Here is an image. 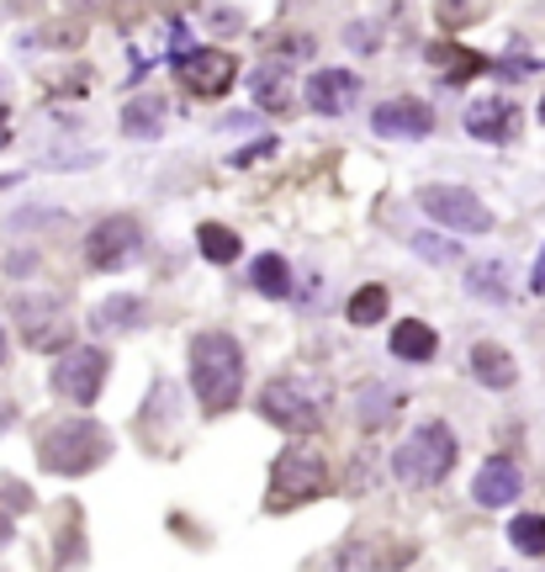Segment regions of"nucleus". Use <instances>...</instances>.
<instances>
[{
  "label": "nucleus",
  "instance_id": "nucleus-7",
  "mask_svg": "<svg viewBox=\"0 0 545 572\" xmlns=\"http://www.w3.org/2000/svg\"><path fill=\"white\" fill-rule=\"evenodd\" d=\"M419 207H424L440 228H451V234H487V228H493V213H487L466 186H424L419 191Z\"/></svg>",
  "mask_w": 545,
  "mask_h": 572
},
{
  "label": "nucleus",
  "instance_id": "nucleus-30",
  "mask_svg": "<svg viewBox=\"0 0 545 572\" xmlns=\"http://www.w3.org/2000/svg\"><path fill=\"white\" fill-rule=\"evenodd\" d=\"M350 48H356V53H371V48H377V38H371L366 27H350Z\"/></svg>",
  "mask_w": 545,
  "mask_h": 572
},
{
  "label": "nucleus",
  "instance_id": "nucleus-32",
  "mask_svg": "<svg viewBox=\"0 0 545 572\" xmlns=\"http://www.w3.org/2000/svg\"><path fill=\"white\" fill-rule=\"evenodd\" d=\"M11 143V127H6V106H0V149Z\"/></svg>",
  "mask_w": 545,
  "mask_h": 572
},
{
  "label": "nucleus",
  "instance_id": "nucleus-1",
  "mask_svg": "<svg viewBox=\"0 0 545 572\" xmlns=\"http://www.w3.org/2000/svg\"><path fill=\"white\" fill-rule=\"evenodd\" d=\"M238 387H244V350H238L228 334H196L191 339V392L207 413H228L238 404Z\"/></svg>",
  "mask_w": 545,
  "mask_h": 572
},
{
  "label": "nucleus",
  "instance_id": "nucleus-34",
  "mask_svg": "<svg viewBox=\"0 0 545 572\" xmlns=\"http://www.w3.org/2000/svg\"><path fill=\"white\" fill-rule=\"evenodd\" d=\"M6 186H17V175H0V191H6Z\"/></svg>",
  "mask_w": 545,
  "mask_h": 572
},
{
  "label": "nucleus",
  "instance_id": "nucleus-14",
  "mask_svg": "<svg viewBox=\"0 0 545 572\" xmlns=\"http://www.w3.org/2000/svg\"><path fill=\"white\" fill-rule=\"evenodd\" d=\"M520 488H524V477L514 461H503V456H493L482 472H476L472 482V499L482 503V509H503V503H514L520 499Z\"/></svg>",
  "mask_w": 545,
  "mask_h": 572
},
{
  "label": "nucleus",
  "instance_id": "nucleus-12",
  "mask_svg": "<svg viewBox=\"0 0 545 572\" xmlns=\"http://www.w3.org/2000/svg\"><path fill=\"white\" fill-rule=\"evenodd\" d=\"M466 133L482 143H508L520 133V106L503 101V95H482V101L466 106Z\"/></svg>",
  "mask_w": 545,
  "mask_h": 572
},
{
  "label": "nucleus",
  "instance_id": "nucleus-33",
  "mask_svg": "<svg viewBox=\"0 0 545 572\" xmlns=\"http://www.w3.org/2000/svg\"><path fill=\"white\" fill-rule=\"evenodd\" d=\"M6 356H11V345H6V329H0V366H6Z\"/></svg>",
  "mask_w": 545,
  "mask_h": 572
},
{
  "label": "nucleus",
  "instance_id": "nucleus-17",
  "mask_svg": "<svg viewBox=\"0 0 545 572\" xmlns=\"http://www.w3.org/2000/svg\"><path fill=\"white\" fill-rule=\"evenodd\" d=\"M434 350H440V339H434L424 318H403L392 329V356L398 360H434Z\"/></svg>",
  "mask_w": 545,
  "mask_h": 572
},
{
  "label": "nucleus",
  "instance_id": "nucleus-20",
  "mask_svg": "<svg viewBox=\"0 0 545 572\" xmlns=\"http://www.w3.org/2000/svg\"><path fill=\"white\" fill-rule=\"evenodd\" d=\"M429 59L451 70V74H445V85H466V74L487 70V59H482V53H466V48H455V43H434V48H429Z\"/></svg>",
  "mask_w": 545,
  "mask_h": 572
},
{
  "label": "nucleus",
  "instance_id": "nucleus-13",
  "mask_svg": "<svg viewBox=\"0 0 545 572\" xmlns=\"http://www.w3.org/2000/svg\"><path fill=\"white\" fill-rule=\"evenodd\" d=\"M360 95V80L350 70H318L308 80V106L312 112H323V118H339V112H350Z\"/></svg>",
  "mask_w": 545,
  "mask_h": 572
},
{
  "label": "nucleus",
  "instance_id": "nucleus-22",
  "mask_svg": "<svg viewBox=\"0 0 545 572\" xmlns=\"http://www.w3.org/2000/svg\"><path fill=\"white\" fill-rule=\"evenodd\" d=\"M196 244H202V255H207L213 265L238 261V249H244V244H238V234H234V228H223V223H202V228H196Z\"/></svg>",
  "mask_w": 545,
  "mask_h": 572
},
{
  "label": "nucleus",
  "instance_id": "nucleus-27",
  "mask_svg": "<svg viewBox=\"0 0 545 572\" xmlns=\"http://www.w3.org/2000/svg\"><path fill=\"white\" fill-rule=\"evenodd\" d=\"M482 17V6H440V22L455 27V22H476Z\"/></svg>",
  "mask_w": 545,
  "mask_h": 572
},
{
  "label": "nucleus",
  "instance_id": "nucleus-18",
  "mask_svg": "<svg viewBox=\"0 0 545 572\" xmlns=\"http://www.w3.org/2000/svg\"><path fill=\"white\" fill-rule=\"evenodd\" d=\"M466 292L482 297V303H508L514 292H508V261H476L466 270Z\"/></svg>",
  "mask_w": 545,
  "mask_h": 572
},
{
  "label": "nucleus",
  "instance_id": "nucleus-26",
  "mask_svg": "<svg viewBox=\"0 0 545 572\" xmlns=\"http://www.w3.org/2000/svg\"><path fill=\"white\" fill-rule=\"evenodd\" d=\"M408 244L419 249V261H429V265H451V261H461V244L455 238H440V234H408Z\"/></svg>",
  "mask_w": 545,
  "mask_h": 572
},
{
  "label": "nucleus",
  "instance_id": "nucleus-11",
  "mask_svg": "<svg viewBox=\"0 0 545 572\" xmlns=\"http://www.w3.org/2000/svg\"><path fill=\"white\" fill-rule=\"evenodd\" d=\"M181 74L196 95H223L238 80V59L228 48H196L191 59H181Z\"/></svg>",
  "mask_w": 545,
  "mask_h": 572
},
{
  "label": "nucleus",
  "instance_id": "nucleus-21",
  "mask_svg": "<svg viewBox=\"0 0 545 572\" xmlns=\"http://www.w3.org/2000/svg\"><path fill=\"white\" fill-rule=\"evenodd\" d=\"M160 118H165V101H160V95H138V101H127L122 127H127L133 139H154V133H160Z\"/></svg>",
  "mask_w": 545,
  "mask_h": 572
},
{
  "label": "nucleus",
  "instance_id": "nucleus-8",
  "mask_svg": "<svg viewBox=\"0 0 545 572\" xmlns=\"http://www.w3.org/2000/svg\"><path fill=\"white\" fill-rule=\"evenodd\" d=\"M138 249H143V228H138V217H127V213L95 223L91 238H85V261H91L95 270H122Z\"/></svg>",
  "mask_w": 545,
  "mask_h": 572
},
{
  "label": "nucleus",
  "instance_id": "nucleus-19",
  "mask_svg": "<svg viewBox=\"0 0 545 572\" xmlns=\"http://www.w3.org/2000/svg\"><path fill=\"white\" fill-rule=\"evenodd\" d=\"M143 318H148V308H143L138 297H112V303H101V308L91 313L95 334H127V329H143Z\"/></svg>",
  "mask_w": 545,
  "mask_h": 572
},
{
  "label": "nucleus",
  "instance_id": "nucleus-9",
  "mask_svg": "<svg viewBox=\"0 0 545 572\" xmlns=\"http://www.w3.org/2000/svg\"><path fill=\"white\" fill-rule=\"evenodd\" d=\"M17 324H22V339L32 350H53V345H64V334H70V308L59 303V297H17Z\"/></svg>",
  "mask_w": 545,
  "mask_h": 572
},
{
  "label": "nucleus",
  "instance_id": "nucleus-25",
  "mask_svg": "<svg viewBox=\"0 0 545 572\" xmlns=\"http://www.w3.org/2000/svg\"><path fill=\"white\" fill-rule=\"evenodd\" d=\"M508 541H514L524 556H545V514H520V520H508Z\"/></svg>",
  "mask_w": 545,
  "mask_h": 572
},
{
  "label": "nucleus",
  "instance_id": "nucleus-35",
  "mask_svg": "<svg viewBox=\"0 0 545 572\" xmlns=\"http://www.w3.org/2000/svg\"><path fill=\"white\" fill-rule=\"evenodd\" d=\"M541 122H545V101H541Z\"/></svg>",
  "mask_w": 545,
  "mask_h": 572
},
{
  "label": "nucleus",
  "instance_id": "nucleus-6",
  "mask_svg": "<svg viewBox=\"0 0 545 572\" xmlns=\"http://www.w3.org/2000/svg\"><path fill=\"white\" fill-rule=\"evenodd\" d=\"M260 413L270 419V425L308 435V429H318V419H323V404H318V387L286 377V381H270V387L260 392Z\"/></svg>",
  "mask_w": 545,
  "mask_h": 572
},
{
  "label": "nucleus",
  "instance_id": "nucleus-5",
  "mask_svg": "<svg viewBox=\"0 0 545 572\" xmlns=\"http://www.w3.org/2000/svg\"><path fill=\"white\" fill-rule=\"evenodd\" d=\"M101 387H106V350L74 345V350L59 356V366H53V392H59V398L91 408L95 398H101Z\"/></svg>",
  "mask_w": 545,
  "mask_h": 572
},
{
  "label": "nucleus",
  "instance_id": "nucleus-2",
  "mask_svg": "<svg viewBox=\"0 0 545 572\" xmlns=\"http://www.w3.org/2000/svg\"><path fill=\"white\" fill-rule=\"evenodd\" d=\"M451 467H455V435L440 419H424L419 429H408V440L392 451V472L408 488H434V482L451 477Z\"/></svg>",
  "mask_w": 545,
  "mask_h": 572
},
{
  "label": "nucleus",
  "instance_id": "nucleus-24",
  "mask_svg": "<svg viewBox=\"0 0 545 572\" xmlns=\"http://www.w3.org/2000/svg\"><path fill=\"white\" fill-rule=\"evenodd\" d=\"M350 324H360V329H366V324H381V318H387V286H360L356 297H350Z\"/></svg>",
  "mask_w": 545,
  "mask_h": 572
},
{
  "label": "nucleus",
  "instance_id": "nucleus-10",
  "mask_svg": "<svg viewBox=\"0 0 545 572\" xmlns=\"http://www.w3.org/2000/svg\"><path fill=\"white\" fill-rule=\"evenodd\" d=\"M371 127H377V139H429L434 112L424 101H413V95H398V101H381L371 112Z\"/></svg>",
  "mask_w": 545,
  "mask_h": 572
},
{
  "label": "nucleus",
  "instance_id": "nucleus-15",
  "mask_svg": "<svg viewBox=\"0 0 545 572\" xmlns=\"http://www.w3.org/2000/svg\"><path fill=\"white\" fill-rule=\"evenodd\" d=\"M472 371L482 387H493V392H508L514 381H520V366H514V356L503 350V345H493V339H482V345H472Z\"/></svg>",
  "mask_w": 545,
  "mask_h": 572
},
{
  "label": "nucleus",
  "instance_id": "nucleus-16",
  "mask_svg": "<svg viewBox=\"0 0 545 572\" xmlns=\"http://www.w3.org/2000/svg\"><path fill=\"white\" fill-rule=\"evenodd\" d=\"M249 95L260 101V112H270V118L291 112V85H286V70H276V64H260L249 74Z\"/></svg>",
  "mask_w": 545,
  "mask_h": 572
},
{
  "label": "nucleus",
  "instance_id": "nucleus-28",
  "mask_svg": "<svg viewBox=\"0 0 545 572\" xmlns=\"http://www.w3.org/2000/svg\"><path fill=\"white\" fill-rule=\"evenodd\" d=\"M265 154H276V139H260V143H249V149H238L234 165H255V160H265Z\"/></svg>",
  "mask_w": 545,
  "mask_h": 572
},
{
  "label": "nucleus",
  "instance_id": "nucleus-4",
  "mask_svg": "<svg viewBox=\"0 0 545 572\" xmlns=\"http://www.w3.org/2000/svg\"><path fill=\"white\" fill-rule=\"evenodd\" d=\"M38 456H43L48 472H91L95 461H106V429L91 419H64L43 435Z\"/></svg>",
  "mask_w": 545,
  "mask_h": 572
},
{
  "label": "nucleus",
  "instance_id": "nucleus-31",
  "mask_svg": "<svg viewBox=\"0 0 545 572\" xmlns=\"http://www.w3.org/2000/svg\"><path fill=\"white\" fill-rule=\"evenodd\" d=\"M529 292H535V297H541V292H545V244H541V265L529 270Z\"/></svg>",
  "mask_w": 545,
  "mask_h": 572
},
{
  "label": "nucleus",
  "instance_id": "nucleus-3",
  "mask_svg": "<svg viewBox=\"0 0 545 572\" xmlns=\"http://www.w3.org/2000/svg\"><path fill=\"white\" fill-rule=\"evenodd\" d=\"M323 477H329V461L318 446L297 440L276 456V472H270V509H297L308 503L312 493H323Z\"/></svg>",
  "mask_w": 545,
  "mask_h": 572
},
{
  "label": "nucleus",
  "instance_id": "nucleus-29",
  "mask_svg": "<svg viewBox=\"0 0 545 572\" xmlns=\"http://www.w3.org/2000/svg\"><path fill=\"white\" fill-rule=\"evenodd\" d=\"M202 17H207V22H213V27H234V22H244L238 11H223V6H207Z\"/></svg>",
  "mask_w": 545,
  "mask_h": 572
},
{
  "label": "nucleus",
  "instance_id": "nucleus-23",
  "mask_svg": "<svg viewBox=\"0 0 545 572\" xmlns=\"http://www.w3.org/2000/svg\"><path fill=\"white\" fill-rule=\"evenodd\" d=\"M249 282L260 286L265 297H286V292H291V265H286L281 255H260V261L249 265Z\"/></svg>",
  "mask_w": 545,
  "mask_h": 572
}]
</instances>
